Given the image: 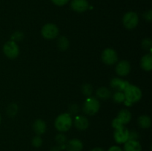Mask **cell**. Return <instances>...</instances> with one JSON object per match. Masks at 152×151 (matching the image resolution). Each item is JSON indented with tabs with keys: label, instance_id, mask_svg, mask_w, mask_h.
Returning <instances> with one entry per match:
<instances>
[{
	"label": "cell",
	"instance_id": "cell-9",
	"mask_svg": "<svg viewBox=\"0 0 152 151\" xmlns=\"http://www.w3.org/2000/svg\"><path fill=\"white\" fill-rule=\"evenodd\" d=\"M71 7L77 13H83L89 8V3L88 0H72Z\"/></svg>",
	"mask_w": 152,
	"mask_h": 151
},
{
	"label": "cell",
	"instance_id": "cell-12",
	"mask_svg": "<svg viewBox=\"0 0 152 151\" xmlns=\"http://www.w3.org/2000/svg\"><path fill=\"white\" fill-rule=\"evenodd\" d=\"M83 149V143L79 139H70L65 144V150L67 151H82Z\"/></svg>",
	"mask_w": 152,
	"mask_h": 151
},
{
	"label": "cell",
	"instance_id": "cell-15",
	"mask_svg": "<svg viewBox=\"0 0 152 151\" xmlns=\"http://www.w3.org/2000/svg\"><path fill=\"white\" fill-rule=\"evenodd\" d=\"M123 151H142V145L139 141L128 140L124 143Z\"/></svg>",
	"mask_w": 152,
	"mask_h": 151
},
{
	"label": "cell",
	"instance_id": "cell-4",
	"mask_svg": "<svg viewBox=\"0 0 152 151\" xmlns=\"http://www.w3.org/2000/svg\"><path fill=\"white\" fill-rule=\"evenodd\" d=\"M138 22H139V16L136 12H127L125 13L123 17V25L128 30L134 29L137 26Z\"/></svg>",
	"mask_w": 152,
	"mask_h": 151
},
{
	"label": "cell",
	"instance_id": "cell-1",
	"mask_svg": "<svg viewBox=\"0 0 152 151\" xmlns=\"http://www.w3.org/2000/svg\"><path fill=\"white\" fill-rule=\"evenodd\" d=\"M125 95L124 103L127 106H131L133 103L139 102L142 98V91L140 89L134 84H129L123 91Z\"/></svg>",
	"mask_w": 152,
	"mask_h": 151
},
{
	"label": "cell",
	"instance_id": "cell-7",
	"mask_svg": "<svg viewBox=\"0 0 152 151\" xmlns=\"http://www.w3.org/2000/svg\"><path fill=\"white\" fill-rule=\"evenodd\" d=\"M101 59L102 62L105 65H113L118 60V55L114 49L106 48L102 51Z\"/></svg>",
	"mask_w": 152,
	"mask_h": 151
},
{
	"label": "cell",
	"instance_id": "cell-18",
	"mask_svg": "<svg viewBox=\"0 0 152 151\" xmlns=\"http://www.w3.org/2000/svg\"><path fill=\"white\" fill-rule=\"evenodd\" d=\"M96 95L99 99L102 100H107L111 96V93L108 88L105 87H100L96 90Z\"/></svg>",
	"mask_w": 152,
	"mask_h": 151
},
{
	"label": "cell",
	"instance_id": "cell-32",
	"mask_svg": "<svg viewBox=\"0 0 152 151\" xmlns=\"http://www.w3.org/2000/svg\"><path fill=\"white\" fill-rule=\"evenodd\" d=\"M144 18L146 21L151 22L152 20V10H149L144 13Z\"/></svg>",
	"mask_w": 152,
	"mask_h": 151
},
{
	"label": "cell",
	"instance_id": "cell-26",
	"mask_svg": "<svg viewBox=\"0 0 152 151\" xmlns=\"http://www.w3.org/2000/svg\"><path fill=\"white\" fill-rule=\"evenodd\" d=\"M10 38H11V41H15V42L20 41L24 38V33L21 31H16L12 34Z\"/></svg>",
	"mask_w": 152,
	"mask_h": 151
},
{
	"label": "cell",
	"instance_id": "cell-14",
	"mask_svg": "<svg viewBox=\"0 0 152 151\" xmlns=\"http://www.w3.org/2000/svg\"><path fill=\"white\" fill-rule=\"evenodd\" d=\"M33 130L37 136H41L44 134L47 130V125L45 121L42 119H37L34 121L33 124Z\"/></svg>",
	"mask_w": 152,
	"mask_h": 151
},
{
	"label": "cell",
	"instance_id": "cell-19",
	"mask_svg": "<svg viewBox=\"0 0 152 151\" xmlns=\"http://www.w3.org/2000/svg\"><path fill=\"white\" fill-rule=\"evenodd\" d=\"M138 124L142 129H148L151 125V120L148 115H142L138 118Z\"/></svg>",
	"mask_w": 152,
	"mask_h": 151
},
{
	"label": "cell",
	"instance_id": "cell-21",
	"mask_svg": "<svg viewBox=\"0 0 152 151\" xmlns=\"http://www.w3.org/2000/svg\"><path fill=\"white\" fill-rule=\"evenodd\" d=\"M18 110H19V108H18V106L16 104H14V103L10 104V105L7 107V115H8L9 117L13 118V117H14L15 115L17 114Z\"/></svg>",
	"mask_w": 152,
	"mask_h": 151
},
{
	"label": "cell",
	"instance_id": "cell-25",
	"mask_svg": "<svg viewBox=\"0 0 152 151\" xmlns=\"http://www.w3.org/2000/svg\"><path fill=\"white\" fill-rule=\"evenodd\" d=\"M55 141H56V142L58 144L59 146H64V145H65V144L67 142L66 136L65 135L62 134V133H59V134L56 136Z\"/></svg>",
	"mask_w": 152,
	"mask_h": 151
},
{
	"label": "cell",
	"instance_id": "cell-6",
	"mask_svg": "<svg viewBox=\"0 0 152 151\" xmlns=\"http://www.w3.org/2000/svg\"><path fill=\"white\" fill-rule=\"evenodd\" d=\"M41 33L46 39H53L59 35V28L54 24L48 23L42 27Z\"/></svg>",
	"mask_w": 152,
	"mask_h": 151
},
{
	"label": "cell",
	"instance_id": "cell-2",
	"mask_svg": "<svg viewBox=\"0 0 152 151\" xmlns=\"http://www.w3.org/2000/svg\"><path fill=\"white\" fill-rule=\"evenodd\" d=\"M73 124V120L71 115L68 113H62L58 115L54 122L55 127L59 132H67L71 129Z\"/></svg>",
	"mask_w": 152,
	"mask_h": 151
},
{
	"label": "cell",
	"instance_id": "cell-5",
	"mask_svg": "<svg viewBox=\"0 0 152 151\" xmlns=\"http://www.w3.org/2000/svg\"><path fill=\"white\" fill-rule=\"evenodd\" d=\"M3 52L7 58L14 59L18 57L19 54V48L15 41H7L3 46Z\"/></svg>",
	"mask_w": 152,
	"mask_h": 151
},
{
	"label": "cell",
	"instance_id": "cell-10",
	"mask_svg": "<svg viewBox=\"0 0 152 151\" xmlns=\"http://www.w3.org/2000/svg\"><path fill=\"white\" fill-rule=\"evenodd\" d=\"M132 67L129 62L126 60L120 61L116 66V73L120 76H126L130 73Z\"/></svg>",
	"mask_w": 152,
	"mask_h": 151
},
{
	"label": "cell",
	"instance_id": "cell-28",
	"mask_svg": "<svg viewBox=\"0 0 152 151\" xmlns=\"http://www.w3.org/2000/svg\"><path fill=\"white\" fill-rule=\"evenodd\" d=\"M111 125H112V127H114V129H117V128H120V127H123L124 124H123V122H122V121L117 117V118H115L112 121V122H111Z\"/></svg>",
	"mask_w": 152,
	"mask_h": 151
},
{
	"label": "cell",
	"instance_id": "cell-31",
	"mask_svg": "<svg viewBox=\"0 0 152 151\" xmlns=\"http://www.w3.org/2000/svg\"><path fill=\"white\" fill-rule=\"evenodd\" d=\"M70 110V115L71 114H73V115H75L77 113L79 112V106L76 104H74V105H71L69 107Z\"/></svg>",
	"mask_w": 152,
	"mask_h": 151
},
{
	"label": "cell",
	"instance_id": "cell-8",
	"mask_svg": "<svg viewBox=\"0 0 152 151\" xmlns=\"http://www.w3.org/2000/svg\"><path fill=\"white\" fill-rule=\"evenodd\" d=\"M129 130L125 126L114 130V139L116 143L124 144L129 140Z\"/></svg>",
	"mask_w": 152,
	"mask_h": 151
},
{
	"label": "cell",
	"instance_id": "cell-17",
	"mask_svg": "<svg viewBox=\"0 0 152 151\" xmlns=\"http://www.w3.org/2000/svg\"><path fill=\"white\" fill-rule=\"evenodd\" d=\"M117 118H118L125 125V124H127L128 123L130 122L131 119H132V113H131L130 111H129V110L123 109L119 112Z\"/></svg>",
	"mask_w": 152,
	"mask_h": 151
},
{
	"label": "cell",
	"instance_id": "cell-20",
	"mask_svg": "<svg viewBox=\"0 0 152 151\" xmlns=\"http://www.w3.org/2000/svg\"><path fill=\"white\" fill-rule=\"evenodd\" d=\"M70 43L69 41H68V38L65 36H61L60 38H59L57 41V46L59 47V50H66L69 47Z\"/></svg>",
	"mask_w": 152,
	"mask_h": 151
},
{
	"label": "cell",
	"instance_id": "cell-36",
	"mask_svg": "<svg viewBox=\"0 0 152 151\" xmlns=\"http://www.w3.org/2000/svg\"><path fill=\"white\" fill-rule=\"evenodd\" d=\"M1 115H0V124H1Z\"/></svg>",
	"mask_w": 152,
	"mask_h": 151
},
{
	"label": "cell",
	"instance_id": "cell-34",
	"mask_svg": "<svg viewBox=\"0 0 152 151\" xmlns=\"http://www.w3.org/2000/svg\"><path fill=\"white\" fill-rule=\"evenodd\" d=\"M62 149H65V145H64V146H59L58 145V146L53 147L50 150V151H61V150Z\"/></svg>",
	"mask_w": 152,
	"mask_h": 151
},
{
	"label": "cell",
	"instance_id": "cell-35",
	"mask_svg": "<svg viewBox=\"0 0 152 151\" xmlns=\"http://www.w3.org/2000/svg\"><path fill=\"white\" fill-rule=\"evenodd\" d=\"M90 151H105V150L102 147H94Z\"/></svg>",
	"mask_w": 152,
	"mask_h": 151
},
{
	"label": "cell",
	"instance_id": "cell-27",
	"mask_svg": "<svg viewBox=\"0 0 152 151\" xmlns=\"http://www.w3.org/2000/svg\"><path fill=\"white\" fill-rule=\"evenodd\" d=\"M142 47L145 50H151L152 47V41L151 38H144L142 41Z\"/></svg>",
	"mask_w": 152,
	"mask_h": 151
},
{
	"label": "cell",
	"instance_id": "cell-29",
	"mask_svg": "<svg viewBox=\"0 0 152 151\" xmlns=\"http://www.w3.org/2000/svg\"><path fill=\"white\" fill-rule=\"evenodd\" d=\"M139 139V133L135 130H131L129 131V140H134L138 141Z\"/></svg>",
	"mask_w": 152,
	"mask_h": 151
},
{
	"label": "cell",
	"instance_id": "cell-3",
	"mask_svg": "<svg viewBox=\"0 0 152 151\" xmlns=\"http://www.w3.org/2000/svg\"><path fill=\"white\" fill-rule=\"evenodd\" d=\"M99 107H100V103L99 100L95 97L89 96L83 104V111L86 115H93L99 111Z\"/></svg>",
	"mask_w": 152,
	"mask_h": 151
},
{
	"label": "cell",
	"instance_id": "cell-22",
	"mask_svg": "<svg viewBox=\"0 0 152 151\" xmlns=\"http://www.w3.org/2000/svg\"><path fill=\"white\" fill-rule=\"evenodd\" d=\"M113 100L116 103H122L125 101V95L123 92L116 91L112 96Z\"/></svg>",
	"mask_w": 152,
	"mask_h": 151
},
{
	"label": "cell",
	"instance_id": "cell-30",
	"mask_svg": "<svg viewBox=\"0 0 152 151\" xmlns=\"http://www.w3.org/2000/svg\"><path fill=\"white\" fill-rule=\"evenodd\" d=\"M51 1L55 5L58 6V7H62V6H64L66 4H68L69 0H51Z\"/></svg>",
	"mask_w": 152,
	"mask_h": 151
},
{
	"label": "cell",
	"instance_id": "cell-23",
	"mask_svg": "<svg viewBox=\"0 0 152 151\" xmlns=\"http://www.w3.org/2000/svg\"><path fill=\"white\" fill-rule=\"evenodd\" d=\"M82 92H83V95L86 96L87 97L91 96L92 92H93V87L91 84H85L82 86Z\"/></svg>",
	"mask_w": 152,
	"mask_h": 151
},
{
	"label": "cell",
	"instance_id": "cell-33",
	"mask_svg": "<svg viewBox=\"0 0 152 151\" xmlns=\"http://www.w3.org/2000/svg\"><path fill=\"white\" fill-rule=\"evenodd\" d=\"M108 151H123V150L120 147L117 146V145H113L108 148Z\"/></svg>",
	"mask_w": 152,
	"mask_h": 151
},
{
	"label": "cell",
	"instance_id": "cell-24",
	"mask_svg": "<svg viewBox=\"0 0 152 151\" xmlns=\"http://www.w3.org/2000/svg\"><path fill=\"white\" fill-rule=\"evenodd\" d=\"M42 139L40 136H37H37H34L32 139V140H31V144H32V146H34V147L36 148H39L40 147H42Z\"/></svg>",
	"mask_w": 152,
	"mask_h": 151
},
{
	"label": "cell",
	"instance_id": "cell-11",
	"mask_svg": "<svg viewBox=\"0 0 152 151\" xmlns=\"http://www.w3.org/2000/svg\"><path fill=\"white\" fill-rule=\"evenodd\" d=\"M130 84L128 81L123 80L120 78H114L110 81V85L116 91L123 92L126 87Z\"/></svg>",
	"mask_w": 152,
	"mask_h": 151
},
{
	"label": "cell",
	"instance_id": "cell-16",
	"mask_svg": "<svg viewBox=\"0 0 152 151\" xmlns=\"http://www.w3.org/2000/svg\"><path fill=\"white\" fill-rule=\"evenodd\" d=\"M140 66L145 71H151L152 70V55L151 53L144 55L140 61Z\"/></svg>",
	"mask_w": 152,
	"mask_h": 151
},
{
	"label": "cell",
	"instance_id": "cell-13",
	"mask_svg": "<svg viewBox=\"0 0 152 151\" xmlns=\"http://www.w3.org/2000/svg\"><path fill=\"white\" fill-rule=\"evenodd\" d=\"M74 126L79 130H85L88 127L89 121L86 116L83 115H77L74 118Z\"/></svg>",
	"mask_w": 152,
	"mask_h": 151
}]
</instances>
